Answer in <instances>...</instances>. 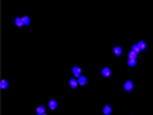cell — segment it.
Wrapping results in <instances>:
<instances>
[{
    "label": "cell",
    "mask_w": 153,
    "mask_h": 115,
    "mask_svg": "<svg viewBox=\"0 0 153 115\" xmlns=\"http://www.w3.org/2000/svg\"><path fill=\"white\" fill-rule=\"evenodd\" d=\"M101 76H104V77H111L112 76V70H111V68H108V67H104V68L101 69Z\"/></svg>",
    "instance_id": "2"
},
{
    "label": "cell",
    "mask_w": 153,
    "mask_h": 115,
    "mask_svg": "<svg viewBox=\"0 0 153 115\" xmlns=\"http://www.w3.org/2000/svg\"><path fill=\"white\" fill-rule=\"evenodd\" d=\"M137 45L139 46L140 51H145V49H146V44H145V41H144V40H139Z\"/></svg>",
    "instance_id": "11"
},
{
    "label": "cell",
    "mask_w": 153,
    "mask_h": 115,
    "mask_svg": "<svg viewBox=\"0 0 153 115\" xmlns=\"http://www.w3.org/2000/svg\"><path fill=\"white\" fill-rule=\"evenodd\" d=\"M131 51H134L135 53H137V54H138V53L140 52V48H139V46H138L137 44H134L132 46H131Z\"/></svg>",
    "instance_id": "14"
},
{
    "label": "cell",
    "mask_w": 153,
    "mask_h": 115,
    "mask_svg": "<svg viewBox=\"0 0 153 115\" xmlns=\"http://www.w3.org/2000/svg\"><path fill=\"white\" fill-rule=\"evenodd\" d=\"M8 85H9V83H8V81H7V80L1 81V89H3V90H5V89L8 88Z\"/></svg>",
    "instance_id": "15"
},
{
    "label": "cell",
    "mask_w": 153,
    "mask_h": 115,
    "mask_svg": "<svg viewBox=\"0 0 153 115\" xmlns=\"http://www.w3.org/2000/svg\"><path fill=\"white\" fill-rule=\"evenodd\" d=\"M69 85H70V88H73V89L77 88V86H78V81H77L75 77H73V78L69 80Z\"/></svg>",
    "instance_id": "7"
},
{
    "label": "cell",
    "mask_w": 153,
    "mask_h": 115,
    "mask_svg": "<svg viewBox=\"0 0 153 115\" xmlns=\"http://www.w3.org/2000/svg\"><path fill=\"white\" fill-rule=\"evenodd\" d=\"M137 63V59H128V66L129 67H135Z\"/></svg>",
    "instance_id": "12"
},
{
    "label": "cell",
    "mask_w": 153,
    "mask_h": 115,
    "mask_svg": "<svg viewBox=\"0 0 153 115\" xmlns=\"http://www.w3.org/2000/svg\"><path fill=\"white\" fill-rule=\"evenodd\" d=\"M113 112L112 107L109 106V105H105L104 108H103V113H104V115H111Z\"/></svg>",
    "instance_id": "6"
},
{
    "label": "cell",
    "mask_w": 153,
    "mask_h": 115,
    "mask_svg": "<svg viewBox=\"0 0 153 115\" xmlns=\"http://www.w3.org/2000/svg\"><path fill=\"white\" fill-rule=\"evenodd\" d=\"M43 115H47V114H46V113H45V114H43Z\"/></svg>",
    "instance_id": "17"
},
{
    "label": "cell",
    "mask_w": 153,
    "mask_h": 115,
    "mask_svg": "<svg viewBox=\"0 0 153 115\" xmlns=\"http://www.w3.org/2000/svg\"><path fill=\"white\" fill-rule=\"evenodd\" d=\"M137 56H138V54H137V53H135L134 51H130V52H129V54H128L129 59H136Z\"/></svg>",
    "instance_id": "16"
},
{
    "label": "cell",
    "mask_w": 153,
    "mask_h": 115,
    "mask_svg": "<svg viewBox=\"0 0 153 115\" xmlns=\"http://www.w3.org/2000/svg\"><path fill=\"white\" fill-rule=\"evenodd\" d=\"M113 52H114L115 55H121L122 54V48H121L120 46H115L114 48H113Z\"/></svg>",
    "instance_id": "9"
},
{
    "label": "cell",
    "mask_w": 153,
    "mask_h": 115,
    "mask_svg": "<svg viewBox=\"0 0 153 115\" xmlns=\"http://www.w3.org/2000/svg\"><path fill=\"white\" fill-rule=\"evenodd\" d=\"M123 89H124L127 92L131 91L132 89H134V82H132V81H130V80L126 81V82H124V84H123Z\"/></svg>",
    "instance_id": "1"
},
{
    "label": "cell",
    "mask_w": 153,
    "mask_h": 115,
    "mask_svg": "<svg viewBox=\"0 0 153 115\" xmlns=\"http://www.w3.org/2000/svg\"><path fill=\"white\" fill-rule=\"evenodd\" d=\"M14 23H15L16 27H22V25H24L23 24V21H22V17H16L15 21H14Z\"/></svg>",
    "instance_id": "10"
},
{
    "label": "cell",
    "mask_w": 153,
    "mask_h": 115,
    "mask_svg": "<svg viewBox=\"0 0 153 115\" xmlns=\"http://www.w3.org/2000/svg\"><path fill=\"white\" fill-rule=\"evenodd\" d=\"M57 107H58V101L55 100V99H51V100L48 101V108L49 109H52V110H54Z\"/></svg>",
    "instance_id": "5"
},
{
    "label": "cell",
    "mask_w": 153,
    "mask_h": 115,
    "mask_svg": "<svg viewBox=\"0 0 153 115\" xmlns=\"http://www.w3.org/2000/svg\"><path fill=\"white\" fill-rule=\"evenodd\" d=\"M78 85H82V86H84V85L87 84V78L86 76H83V75H81V76L78 77Z\"/></svg>",
    "instance_id": "4"
},
{
    "label": "cell",
    "mask_w": 153,
    "mask_h": 115,
    "mask_svg": "<svg viewBox=\"0 0 153 115\" xmlns=\"http://www.w3.org/2000/svg\"><path fill=\"white\" fill-rule=\"evenodd\" d=\"M22 21H23V24L24 25L30 24V17L29 16H22Z\"/></svg>",
    "instance_id": "13"
},
{
    "label": "cell",
    "mask_w": 153,
    "mask_h": 115,
    "mask_svg": "<svg viewBox=\"0 0 153 115\" xmlns=\"http://www.w3.org/2000/svg\"><path fill=\"white\" fill-rule=\"evenodd\" d=\"M36 114H37V115L45 114V107H44V106H38L37 108H36Z\"/></svg>",
    "instance_id": "8"
},
{
    "label": "cell",
    "mask_w": 153,
    "mask_h": 115,
    "mask_svg": "<svg viewBox=\"0 0 153 115\" xmlns=\"http://www.w3.org/2000/svg\"><path fill=\"white\" fill-rule=\"evenodd\" d=\"M71 71H73V75H74V77H79V76H81V73H82L81 68H79V67H77V66L73 67Z\"/></svg>",
    "instance_id": "3"
}]
</instances>
